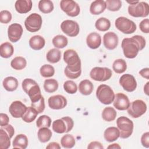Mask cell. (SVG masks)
<instances>
[{"instance_id": "2e32d148", "label": "cell", "mask_w": 149, "mask_h": 149, "mask_svg": "<svg viewBox=\"0 0 149 149\" xmlns=\"http://www.w3.org/2000/svg\"><path fill=\"white\" fill-rule=\"evenodd\" d=\"M23 32V27L20 24L17 23H13L8 29V38L11 42H16L20 39Z\"/></svg>"}, {"instance_id": "ffe728a7", "label": "cell", "mask_w": 149, "mask_h": 149, "mask_svg": "<svg viewBox=\"0 0 149 149\" xmlns=\"http://www.w3.org/2000/svg\"><path fill=\"white\" fill-rule=\"evenodd\" d=\"M118 36L112 31L107 32L103 36L104 45L109 50H113L115 49L118 46Z\"/></svg>"}, {"instance_id": "ee69618b", "label": "cell", "mask_w": 149, "mask_h": 149, "mask_svg": "<svg viewBox=\"0 0 149 149\" xmlns=\"http://www.w3.org/2000/svg\"><path fill=\"white\" fill-rule=\"evenodd\" d=\"M65 91L70 94H75L77 91V86L76 83L72 80H67L63 84Z\"/></svg>"}, {"instance_id": "e0dca14e", "label": "cell", "mask_w": 149, "mask_h": 149, "mask_svg": "<svg viewBox=\"0 0 149 149\" xmlns=\"http://www.w3.org/2000/svg\"><path fill=\"white\" fill-rule=\"evenodd\" d=\"M130 104L128 97L123 93H118L115 95L113 101V107L119 111L127 109Z\"/></svg>"}, {"instance_id": "cb8c5ba5", "label": "cell", "mask_w": 149, "mask_h": 149, "mask_svg": "<svg viewBox=\"0 0 149 149\" xmlns=\"http://www.w3.org/2000/svg\"><path fill=\"white\" fill-rule=\"evenodd\" d=\"M106 9L105 1L104 0H96L93 1L90 7V12L94 15L102 13Z\"/></svg>"}, {"instance_id": "74e56055", "label": "cell", "mask_w": 149, "mask_h": 149, "mask_svg": "<svg viewBox=\"0 0 149 149\" xmlns=\"http://www.w3.org/2000/svg\"><path fill=\"white\" fill-rule=\"evenodd\" d=\"M112 69L116 73H123L127 69V64L126 61L123 59H116L114 61L112 64Z\"/></svg>"}, {"instance_id": "e575fe53", "label": "cell", "mask_w": 149, "mask_h": 149, "mask_svg": "<svg viewBox=\"0 0 149 149\" xmlns=\"http://www.w3.org/2000/svg\"><path fill=\"white\" fill-rule=\"evenodd\" d=\"M95 28L101 31H106L111 27V22L106 17H100L98 19L95 23Z\"/></svg>"}, {"instance_id": "7a4b0ae2", "label": "cell", "mask_w": 149, "mask_h": 149, "mask_svg": "<svg viewBox=\"0 0 149 149\" xmlns=\"http://www.w3.org/2000/svg\"><path fill=\"white\" fill-rule=\"evenodd\" d=\"M146 44L145 38L139 35L123 39L121 47L125 56L129 59L134 58L139 52L144 49Z\"/></svg>"}, {"instance_id": "44dd1931", "label": "cell", "mask_w": 149, "mask_h": 149, "mask_svg": "<svg viewBox=\"0 0 149 149\" xmlns=\"http://www.w3.org/2000/svg\"><path fill=\"white\" fill-rule=\"evenodd\" d=\"M86 43L87 46L91 49L98 48L101 44V36L96 32L90 33L87 37Z\"/></svg>"}, {"instance_id": "1f68e13d", "label": "cell", "mask_w": 149, "mask_h": 149, "mask_svg": "<svg viewBox=\"0 0 149 149\" xmlns=\"http://www.w3.org/2000/svg\"><path fill=\"white\" fill-rule=\"evenodd\" d=\"M37 136L40 142L46 143L51 139L52 132L48 127H41L37 132Z\"/></svg>"}, {"instance_id": "f5cc1de1", "label": "cell", "mask_w": 149, "mask_h": 149, "mask_svg": "<svg viewBox=\"0 0 149 149\" xmlns=\"http://www.w3.org/2000/svg\"><path fill=\"white\" fill-rule=\"evenodd\" d=\"M46 148H47V149H60L61 146L56 142H51L47 146Z\"/></svg>"}, {"instance_id": "4dcf8cb0", "label": "cell", "mask_w": 149, "mask_h": 149, "mask_svg": "<svg viewBox=\"0 0 149 149\" xmlns=\"http://www.w3.org/2000/svg\"><path fill=\"white\" fill-rule=\"evenodd\" d=\"M47 60L51 63H55L58 62L61 58V52L57 48H52L48 51L46 55Z\"/></svg>"}, {"instance_id": "ab89813d", "label": "cell", "mask_w": 149, "mask_h": 149, "mask_svg": "<svg viewBox=\"0 0 149 149\" xmlns=\"http://www.w3.org/2000/svg\"><path fill=\"white\" fill-rule=\"evenodd\" d=\"M76 143L74 137L69 134H66L64 135L61 139V146L65 148H73Z\"/></svg>"}, {"instance_id": "7c38bea8", "label": "cell", "mask_w": 149, "mask_h": 149, "mask_svg": "<svg viewBox=\"0 0 149 149\" xmlns=\"http://www.w3.org/2000/svg\"><path fill=\"white\" fill-rule=\"evenodd\" d=\"M42 23L41 16L36 13L30 14L24 21V26L27 30L34 33L40 30Z\"/></svg>"}, {"instance_id": "9f6ffc18", "label": "cell", "mask_w": 149, "mask_h": 149, "mask_svg": "<svg viewBox=\"0 0 149 149\" xmlns=\"http://www.w3.org/2000/svg\"><path fill=\"white\" fill-rule=\"evenodd\" d=\"M139 1H127V3H129L130 5H134L136 4Z\"/></svg>"}, {"instance_id": "b9f144b4", "label": "cell", "mask_w": 149, "mask_h": 149, "mask_svg": "<svg viewBox=\"0 0 149 149\" xmlns=\"http://www.w3.org/2000/svg\"><path fill=\"white\" fill-rule=\"evenodd\" d=\"M40 72L42 77H50L54 76L55 73V69L52 65L45 64L40 68Z\"/></svg>"}, {"instance_id": "ac0fdd59", "label": "cell", "mask_w": 149, "mask_h": 149, "mask_svg": "<svg viewBox=\"0 0 149 149\" xmlns=\"http://www.w3.org/2000/svg\"><path fill=\"white\" fill-rule=\"evenodd\" d=\"M27 107L20 101H15L12 102L9 108L10 115L15 118H22L27 110Z\"/></svg>"}, {"instance_id": "4fadbf2b", "label": "cell", "mask_w": 149, "mask_h": 149, "mask_svg": "<svg viewBox=\"0 0 149 149\" xmlns=\"http://www.w3.org/2000/svg\"><path fill=\"white\" fill-rule=\"evenodd\" d=\"M61 9L69 16L76 17L80 13V6L72 0H62L60 2Z\"/></svg>"}, {"instance_id": "3957f363", "label": "cell", "mask_w": 149, "mask_h": 149, "mask_svg": "<svg viewBox=\"0 0 149 149\" xmlns=\"http://www.w3.org/2000/svg\"><path fill=\"white\" fill-rule=\"evenodd\" d=\"M24 91L29 95L31 102L39 100L41 97L40 88L37 83L30 78L25 79L22 84Z\"/></svg>"}, {"instance_id": "f35d334b", "label": "cell", "mask_w": 149, "mask_h": 149, "mask_svg": "<svg viewBox=\"0 0 149 149\" xmlns=\"http://www.w3.org/2000/svg\"><path fill=\"white\" fill-rule=\"evenodd\" d=\"M52 44L56 48H63L68 43V38L63 35H57L55 36L52 40Z\"/></svg>"}, {"instance_id": "c3c4849f", "label": "cell", "mask_w": 149, "mask_h": 149, "mask_svg": "<svg viewBox=\"0 0 149 149\" xmlns=\"http://www.w3.org/2000/svg\"><path fill=\"white\" fill-rule=\"evenodd\" d=\"M141 143L143 147H149V132H147L143 134L141 137Z\"/></svg>"}, {"instance_id": "d4e9b609", "label": "cell", "mask_w": 149, "mask_h": 149, "mask_svg": "<svg viewBox=\"0 0 149 149\" xmlns=\"http://www.w3.org/2000/svg\"><path fill=\"white\" fill-rule=\"evenodd\" d=\"M45 44V39L40 35H36L29 40V45L34 50H40L44 48Z\"/></svg>"}, {"instance_id": "5b68a950", "label": "cell", "mask_w": 149, "mask_h": 149, "mask_svg": "<svg viewBox=\"0 0 149 149\" xmlns=\"http://www.w3.org/2000/svg\"><path fill=\"white\" fill-rule=\"evenodd\" d=\"M117 127L120 132V137L127 139L129 137L133 131L134 125L132 120L126 116H120L116 120Z\"/></svg>"}, {"instance_id": "11a10c76", "label": "cell", "mask_w": 149, "mask_h": 149, "mask_svg": "<svg viewBox=\"0 0 149 149\" xmlns=\"http://www.w3.org/2000/svg\"><path fill=\"white\" fill-rule=\"evenodd\" d=\"M144 92L147 95H149V82H147L146 85L144 86Z\"/></svg>"}, {"instance_id": "603a6c76", "label": "cell", "mask_w": 149, "mask_h": 149, "mask_svg": "<svg viewBox=\"0 0 149 149\" xmlns=\"http://www.w3.org/2000/svg\"><path fill=\"white\" fill-rule=\"evenodd\" d=\"M120 136V132L118 127L112 126L105 129L104 133V137L106 141L113 142L116 140Z\"/></svg>"}, {"instance_id": "f1b7e54d", "label": "cell", "mask_w": 149, "mask_h": 149, "mask_svg": "<svg viewBox=\"0 0 149 149\" xmlns=\"http://www.w3.org/2000/svg\"><path fill=\"white\" fill-rule=\"evenodd\" d=\"M14 52L13 45L9 42L2 43L0 46V55L2 58H10Z\"/></svg>"}, {"instance_id": "836d02e7", "label": "cell", "mask_w": 149, "mask_h": 149, "mask_svg": "<svg viewBox=\"0 0 149 149\" xmlns=\"http://www.w3.org/2000/svg\"><path fill=\"white\" fill-rule=\"evenodd\" d=\"M39 10L43 13H49L54 10L53 2L50 0H41L38 5Z\"/></svg>"}, {"instance_id": "6da1fadb", "label": "cell", "mask_w": 149, "mask_h": 149, "mask_svg": "<svg viewBox=\"0 0 149 149\" xmlns=\"http://www.w3.org/2000/svg\"><path fill=\"white\" fill-rule=\"evenodd\" d=\"M63 60L67 64L64 70L66 76L71 79L78 78L81 73V61L77 52L73 49L66 50L63 53Z\"/></svg>"}, {"instance_id": "5bb4252c", "label": "cell", "mask_w": 149, "mask_h": 149, "mask_svg": "<svg viewBox=\"0 0 149 149\" xmlns=\"http://www.w3.org/2000/svg\"><path fill=\"white\" fill-rule=\"evenodd\" d=\"M62 31L69 37L77 36L80 31V27L78 23L72 20H65L61 24Z\"/></svg>"}, {"instance_id": "9a60e30c", "label": "cell", "mask_w": 149, "mask_h": 149, "mask_svg": "<svg viewBox=\"0 0 149 149\" xmlns=\"http://www.w3.org/2000/svg\"><path fill=\"white\" fill-rule=\"evenodd\" d=\"M119 84L123 90L127 92H133L137 87V81L134 77L128 73L121 76L119 79Z\"/></svg>"}, {"instance_id": "d6a6232c", "label": "cell", "mask_w": 149, "mask_h": 149, "mask_svg": "<svg viewBox=\"0 0 149 149\" xmlns=\"http://www.w3.org/2000/svg\"><path fill=\"white\" fill-rule=\"evenodd\" d=\"M38 114V112L33 107H29L22 118L24 122L26 123H31L35 120Z\"/></svg>"}, {"instance_id": "816d5d0a", "label": "cell", "mask_w": 149, "mask_h": 149, "mask_svg": "<svg viewBox=\"0 0 149 149\" xmlns=\"http://www.w3.org/2000/svg\"><path fill=\"white\" fill-rule=\"evenodd\" d=\"M139 74L144 78L146 79H149V68H146L142 69L141 70L139 71Z\"/></svg>"}, {"instance_id": "d590c367", "label": "cell", "mask_w": 149, "mask_h": 149, "mask_svg": "<svg viewBox=\"0 0 149 149\" xmlns=\"http://www.w3.org/2000/svg\"><path fill=\"white\" fill-rule=\"evenodd\" d=\"M58 82L54 79H46L44 83V88L47 93H52L58 88Z\"/></svg>"}, {"instance_id": "8fae6325", "label": "cell", "mask_w": 149, "mask_h": 149, "mask_svg": "<svg viewBox=\"0 0 149 149\" xmlns=\"http://www.w3.org/2000/svg\"><path fill=\"white\" fill-rule=\"evenodd\" d=\"M147 111V105L141 100L133 101L127 108L128 114L133 118H137L142 116Z\"/></svg>"}, {"instance_id": "8d00e7d4", "label": "cell", "mask_w": 149, "mask_h": 149, "mask_svg": "<svg viewBox=\"0 0 149 149\" xmlns=\"http://www.w3.org/2000/svg\"><path fill=\"white\" fill-rule=\"evenodd\" d=\"M27 61L22 56H16L10 62L11 67L15 70H22L26 66Z\"/></svg>"}, {"instance_id": "484cf974", "label": "cell", "mask_w": 149, "mask_h": 149, "mask_svg": "<svg viewBox=\"0 0 149 149\" xmlns=\"http://www.w3.org/2000/svg\"><path fill=\"white\" fill-rule=\"evenodd\" d=\"M29 143L27 136L24 134H17L14 139L12 145L14 148L25 149L27 147Z\"/></svg>"}, {"instance_id": "f546056e", "label": "cell", "mask_w": 149, "mask_h": 149, "mask_svg": "<svg viewBox=\"0 0 149 149\" xmlns=\"http://www.w3.org/2000/svg\"><path fill=\"white\" fill-rule=\"evenodd\" d=\"M116 115L117 112L116 110L111 107H105L102 110L101 113L102 119L107 122H112L114 120L116 117Z\"/></svg>"}, {"instance_id": "30bf717a", "label": "cell", "mask_w": 149, "mask_h": 149, "mask_svg": "<svg viewBox=\"0 0 149 149\" xmlns=\"http://www.w3.org/2000/svg\"><path fill=\"white\" fill-rule=\"evenodd\" d=\"M112 75V70L105 67H95L93 68L90 72V77L98 81H105L109 80Z\"/></svg>"}, {"instance_id": "60d3db41", "label": "cell", "mask_w": 149, "mask_h": 149, "mask_svg": "<svg viewBox=\"0 0 149 149\" xmlns=\"http://www.w3.org/2000/svg\"><path fill=\"white\" fill-rule=\"evenodd\" d=\"M51 119L48 115H43L39 116L36 121L37 127H49L51 125Z\"/></svg>"}, {"instance_id": "f907efd6", "label": "cell", "mask_w": 149, "mask_h": 149, "mask_svg": "<svg viewBox=\"0 0 149 149\" xmlns=\"http://www.w3.org/2000/svg\"><path fill=\"white\" fill-rule=\"evenodd\" d=\"M87 148H88V149H94V148L103 149L104 146L100 142L97 141H93L89 143V144L87 146Z\"/></svg>"}, {"instance_id": "8992f818", "label": "cell", "mask_w": 149, "mask_h": 149, "mask_svg": "<svg viewBox=\"0 0 149 149\" xmlns=\"http://www.w3.org/2000/svg\"><path fill=\"white\" fill-rule=\"evenodd\" d=\"M73 119L70 117L65 116L54 120L52 125V128L55 132L62 134L70 132L73 129Z\"/></svg>"}, {"instance_id": "ba28073f", "label": "cell", "mask_w": 149, "mask_h": 149, "mask_svg": "<svg viewBox=\"0 0 149 149\" xmlns=\"http://www.w3.org/2000/svg\"><path fill=\"white\" fill-rule=\"evenodd\" d=\"M115 27L118 30L124 34H132L136 30V24L127 17L121 16L118 17L115 22Z\"/></svg>"}, {"instance_id": "7402d4cb", "label": "cell", "mask_w": 149, "mask_h": 149, "mask_svg": "<svg viewBox=\"0 0 149 149\" xmlns=\"http://www.w3.org/2000/svg\"><path fill=\"white\" fill-rule=\"evenodd\" d=\"M33 3L31 0H17L15 4L16 10L19 13H27L32 8Z\"/></svg>"}, {"instance_id": "681fc988", "label": "cell", "mask_w": 149, "mask_h": 149, "mask_svg": "<svg viewBox=\"0 0 149 149\" xmlns=\"http://www.w3.org/2000/svg\"><path fill=\"white\" fill-rule=\"evenodd\" d=\"M9 121V116H8L7 114L3 113H0V122H1L0 125H1V127L8 125Z\"/></svg>"}, {"instance_id": "d6986e66", "label": "cell", "mask_w": 149, "mask_h": 149, "mask_svg": "<svg viewBox=\"0 0 149 149\" xmlns=\"http://www.w3.org/2000/svg\"><path fill=\"white\" fill-rule=\"evenodd\" d=\"M48 103L49 107L53 109H61L67 105L66 98L62 95H55L48 98Z\"/></svg>"}, {"instance_id": "7bdbcfd3", "label": "cell", "mask_w": 149, "mask_h": 149, "mask_svg": "<svg viewBox=\"0 0 149 149\" xmlns=\"http://www.w3.org/2000/svg\"><path fill=\"white\" fill-rule=\"evenodd\" d=\"M105 4L106 8L112 12L118 11L122 7V1L120 0H107Z\"/></svg>"}, {"instance_id": "4316f807", "label": "cell", "mask_w": 149, "mask_h": 149, "mask_svg": "<svg viewBox=\"0 0 149 149\" xmlns=\"http://www.w3.org/2000/svg\"><path fill=\"white\" fill-rule=\"evenodd\" d=\"M94 86L91 81L87 79L80 81L79 84V90L80 93L84 95L91 94L93 91Z\"/></svg>"}, {"instance_id": "52a82bcc", "label": "cell", "mask_w": 149, "mask_h": 149, "mask_svg": "<svg viewBox=\"0 0 149 149\" xmlns=\"http://www.w3.org/2000/svg\"><path fill=\"white\" fill-rule=\"evenodd\" d=\"M15 134L14 127L11 125L1 127L0 148L8 149L10 146V139Z\"/></svg>"}, {"instance_id": "bcb514c9", "label": "cell", "mask_w": 149, "mask_h": 149, "mask_svg": "<svg viewBox=\"0 0 149 149\" xmlns=\"http://www.w3.org/2000/svg\"><path fill=\"white\" fill-rule=\"evenodd\" d=\"M12 20V14L11 13L7 10H1L0 12V22L2 23L7 24L9 23Z\"/></svg>"}, {"instance_id": "9c48e42d", "label": "cell", "mask_w": 149, "mask_h": 149, "mask_svg": "<svg viewBox=\"0 0 149 149\" xmlns=\"http://www.w3.org/2000/svg\"><path fill=\"white\" fill-rule=\"evenodd\" d=\"M129 14L134 17H146L149 14V6L145 2H138L128 6Z\"/></svg>"}, {"instance_id": "7dc6e473", "label": "cell", "mask_w": 149, "mask_h": 149, "mask_svg": "<svg viewBox=\"0 0 149 149\" xmlns=\"http://www.w3.org/2000/svg\"><path fill=\"white\" fill-rule=\"evenodd\" d=\"M140 30L144 33L148 34L149 33V20L148 19H143L139 24Z\"/></svg>"}, {"instance_id": "277c9868", "label": "cell", "mask_w": 149, "mask_h": 149, "mask_svg": "<svg viewBox=\"0 0 149 149\" xmlns=\"http://www.w3.org/2000/svg\"><path fill=\"white\" fill-rule=\"evenodd\" d=\"M115 93L113 90L108 85L101 84L96 90V97L98 100L105 105L111 104L115 98Z\"/></svg>"}, {"instance_id": "f6af8a7d", "label": "cell", "mask_w": 149, "mask_h": 149, "mask_svg": "<svg viewBox=\"0 0 149 149\" xmlns=\"http://www.w3.org/2000/svg\"><path fill=\"white\" fill-rule=\"evenodd\" d=\"M31 107H33L38 113H42L45 109V102L44 97L42 96L37 101L31 102Z\"/></svg>"}, {"instance_id": "db71d44e", "label": "cell", "mask_w": 149, "mask_h": 149, "mask_svg": "<svg viewBox=\"0 0 149 149\" xmlns=\"http://www.w3.org/2000/svg\"><path fill=\"white\" fill-rule=\"evenodd\" d=\"M108 148H113V149H120L121 148V147L117 143H113V144H110L109 146H108L107 147Z\"/></svg>"}, {"instance_id": "83f0119b", "label": "cell", "mask_w": 149, "mask_h": 149, "mask_svg": "<svg viewBox=\"0 0 149 149\" xmlns=\"http://www.w3.org/2000/svg\"><path fill=\"white\" fill-rule=\"evenodd\" d=\"M2 85L6 91H13L18 87V81L16 78L13 76H8L3 79Z\"/></svg>"}]
</instances>
